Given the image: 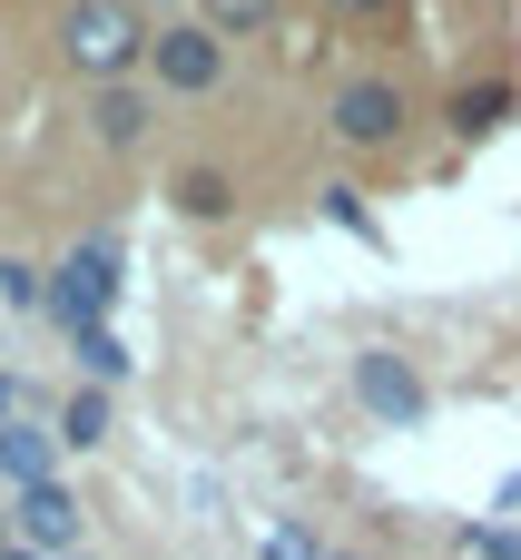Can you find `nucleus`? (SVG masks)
<instances>
[{"mask_svg": "<svg viewBox=\"0 0 521 560\" xmlns=\"http://www.w3.org/2000/svg\"><path fill=\"white\" fill-rule=\"evenodd\" d=\"M59 49H69L79 79L118 89V79L148 59V20H138L128 0H69V10H59Z\"/></svg>", "mask_w": 521, "mask_h": 560, "instance_id": "f257e3e1", "label": "nucleus"}, {"mask_svg": "<svg viewBox=\"0 0 521 560\" xmlns=\"http://www.w3.org/2000/svg\"><path fill=\"white\" fill-rule=\"evenodd\" d=\"M148 69H158L167 98H207L227 79V39L207 20H167V30H148Z\"/></svg>", "mask_w": 521, "mask_h": 560, "instance_id": "f03ea898", "label": "nucleus"}, {"mask_svg": "<svg viewBox=\"0 0 521 560\" xmlns=\"http://www.w3.org/2000/svg\"><path fill=\"white\" fill-rule=\"evenodd\" d=\"M108 305H118V246H79V256L49 276V315H59L69 335H89V325H108Z\"/></svg>", "mask_w": 521, "mask_h": 560, "instance_id": "7ed1b4c3", "label": "nucleus"}, {"mask_svg": "<svg viewBox=\"0 0 521 560\" xmlns=\"http://www.w3.org/2000/svg\"><path fill=\"white\" fill-rule=\"evenodd\" d=\"M404 118H414V108H404V89H394V79H345V89H335V138H345V148H364V158H374V148H394V138H404Z\"/></svg>", "mask_w": 521, "mask_h": 560, "instance_id": "20e7f679", "label": "nucleus"}, {"mask_svg": "<svg viewBox=\"0 0 521 560\" xmlns=\"http://www.w3.org/2000/svg\"><path fill=\"white\" fill-rule=\"evenodd\" d=\"M355 394H364V413H374V423H394V433H414V423H424V404H433V394H424V374H414L404 354H384V345H364V354H355Z\"/></svg>", "mask_w": 521, "mask_h": 560, "instance_id": "39448f33", "label": "nucleus"}, {"mask_svg": "<svg viewBox=\"0 0 521 560\" xmlns=\"http://www.w3.org/2000/svg\"><path fill=\"white\" fill-rule=\"evenodd\" d=\"M10 541H30V551H79V492L69 482H30L20 492V512H10Z\"/></svg>", "mask_w": 521, "mask_h": 560, "instance_id": "423d86ee", "label": "nucleus"}, {"mask_svg": "<svg viewBox=\"0 0 521 560\" xmlns=\"http://www.w3.org/2000/svg\"><path fill=\"white\" fill-rule=\"evenodd\" d=\"M49 463H59V433H30V423L10 413V423H0V482L30 492V482H49Z\"/></svg>", "mask_w": 521, "mask_h": 560, "instance_id": "0eeeda50", "label": "nucleus"}, {"mask_svg": "<svg viewBox=\"0 0 521 560\" xmlns=\"http://www.w3.org/2000/svg\"><path fill=\"white\" fill-rule=\"evenodd\" d=\"M89 128H99V148H138V138H148V98L118 79V89H99V98H89Z\"/></svg>", "mask_w": 521, "mask_h": 560, "instance_id": "6e6552de", "label": "nucleus"}, {"mask_svg": "<svg viewBox=\"0 0 521 560\" xmlns=\"http://www.w3.org/2000/svg\"><path fill=\"white\" fill-rule=\"evenodd\" d=\"M502 118H512V89L502 79H463L453 89V138H493Z\"/></svg>", "mask_w": 521, "mask_h": 560, "instance_id": "1a4fd4ad", "label": "nucleus"}, {"mask_svg": "<svg viewBox=\"0 0 521 560\" xmlns=\"http://www.w3.org/2000/svg\"><path fill=\"white\" fill-rule=\"evenodd\" d=\"M177 207H187L197 226H217V217L236 207V177H227V167H177Z\"/></svg>", "mask_w": 521, "mask_h": 560, "instance_id": "9d476101", "label": "nucleus"}, {"mask_svg": "<svg viewBox=\"0 0 521 560\" xmlns=\"http://www.w3.org/2000/svg\"><path fill=\"white\" fill-rule=\"evenodd\" d=\"M197 20H207L217 39H246V30H266V20H276V0H197Z\"/></svg>", "mask_w": 521, "mask_h": 560, "instance_id": "9b49d317", "label": "nucleus"}, {"mask_svg": "<svg viewBox=\"0 0 521 560\" xmlns=\"http://www.w3.org/2000/svg\"><path fill=\"white\" fill-rule=\"evenodd\" d=\"M69 354H79V364H89L99 384H118V374H128V345H118L108 325H89V335H69Z\"/></svg>", "mask_w": 521, "mask_h": 560, "instance_id": "f8f14e48", "label": "nucleus"}, {"mask_svg": "<svg viewBox=\"0 0 521 560\" xmlns=\"http://www.w3.org/2000/svg\"><path fill=\"white\" fill-rule=\"evenodd\" d=\"M99 433H108V394H79V404L59 413V443H69V453H99Z\"/></svg>", "mask_w": 521, "mask_h": 560, "instance_id": "ddd939ff", "label": "nucleus"}, {"mask_svg": "<svg viewBox=\"0 0 521 560\" xmlns=\"http://www.w3.org/2000/svg\"><path fill=\"white\" fill-rule=\"evenodd\" d=\"M0 305H10V315L49 305V276H39V266H20V256H0Z\"/></svg>", "mask_w": 521, "mask_h": 560, "instance_id": "4468645a", "label": "nucleus"}, {"mask_svg": "<svg viewBox=\"0 0 521 560\" xmlns=\"http://www.w3.org/2000/svg\"><path fill=\"white\" fill-rule=\"evenodd\" d=\"M256 560H325V551H315V532H296V522H276V532L256 541Z\"/></svg>", "mask_w": 521, "mask_h": 560, "instance_id": "2eb2a0df", "label": "nucleus"}, {"mask_svg": "<svg viewBox=\"0 0 521 560\" xmlns=\"http://www.w3.org/2000/svg\"><path fill=\"white\" fill-rule=\"evenodd\" d=\"M325 217H335V226H355V236L374 246V217H364V197H355V187H325Z\"/></svg>", "mask_w": 521, "mask_h": 560, "instance_id": "dca6fc26", "label": "nucleus"}, {"mask_svg": "<svg viewBox=\"0 0 521 560\" xmlns=\"http://www.w3.org/2000/svg\"><path fill=\"white\" fill-rule=\"evenodd\" d=\"M473 560H521V532H473Z\"/></svg>", "mask_w": 521, "mask_h": 560, "instance_id": "f3484780", "label": "nucleus"}, {"mask_svg": "<svg viewBox=\"0 0 521 560\" xmlns=\"http://www.w3.org/2000/svg\"><path fill=\"white\" fill-rule=\"evenodd\" d=\"M325 10H335V20H384L394 0H325Z\"/></svg>", "mask_w": 521, "mask_h": 560, "instance_id": "a211bd4d", "label": "nucleus"}, {"mask_svg": "<svg viewBox=\"0 0 521 560\" xmlns=\"http://www.w3.org/2000/svg\"><path fill=\"white\" fill-rule=\"evenodd\" d=\"M0 560H39V551H30V541H10V551H0Z\"/></svg>", "mask_w": 521, "mask_h": 560, "instance_id": "6ab92c4d", "label": "nucleus"}, {"mask_svg": "<svg viewBox=\"0 0 521 560\" xmlns=\"http://www.w3.org/2000/svg\"><path fill=\"white\" fill-rule=\"evenodd\" d=\"M325 560H364V551H325Z\"/></svg>", "mask_w": 521, "mask_h": 560, "instance_id": "aec40b11", "label": "nucleus"}]
</instances>
